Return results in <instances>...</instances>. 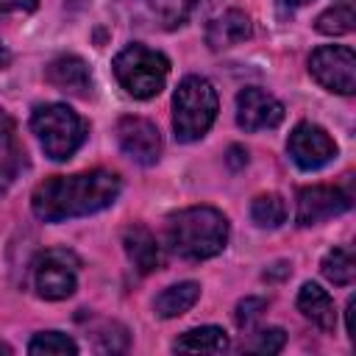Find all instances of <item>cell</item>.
Wrapping results in <instances>:
<instances>
[{"label":"cell","mask_w":356,"mask_h":356,"mask_svg":"<svg viewBox=\"0 0 356 356\" xmlns=\"http://www.w3.org/2000/svg\"><path fill=\"white\" fill-rule=\"evenodd\" d=\"M284 120V106L264 89L248 86L236 95V125L242 131H267Z\"/></svg>","instance_id":"10"},{"label":"cell","mask_w":356,"mask_h":356,"mask_svg":"<svg viewBox=\"0 0 356 356\" xmlns=\"http://www.w3.org/2000/svg\"><path fill=\"white\" fill-rule=\"evenodd\" d=\"M8 61H11V53H8V50H6V44L0 42V70H3Z\"/></svg>","instance_id":"29"},{"label":"cell","mask_w":356,"mask_h":356,"mask_svg":"<svg viewBox=\"0 0 356 356\" xmlns=\"http://www.w3.org/2000/svg\"><path fill=\"white\" fill-rule=\"evenodd\" d=\"M320 270H323V275H325L331 284H337V286L353 284V278H356V261H353L350 248H331V250L323 256Z\"/></svg>","instance_id":"19"},{"label":"cell","mask_w":356,"mask_h":356,"mask_svg":"<svg viewBox=\"0 0 356 356\" xmlns=\"http://www.w3.org/2000/svg\"><path fill=\"white\" fill-rule=\"evenodd\" d=\"M31 131L36 134L44 156L53 161H67L86 139L83 120L67 103H44L31 114Z\"/></svg>","instance_id":"5"},{"label":"cell","mask_w":356,"mask_h":356,"mask_svg":"<svg viewBox=\"0 0 356 356\" xmlns=\"http://www.w3.org/2000/svg\"><path fill=\"white\" fill-rule=\"evenodd\" d=\"M39 6V0H0V14H11V11H33Z\"/></svg>","instance_id":"25"},{"label":"cell","mask_w":356,"mask_h":356,"mask_svg":"<svg viewBox=\"0 0 356 356\" xmlns=\"http://www.w3.org/2000/svg\"><path fill=\"white\" fill-rule=\"evenodd\" d=\"M11 128V122H8V114L0 108V136H6V131Z\"/></svg>","instance_id":"28"},{"label":"cell","mask_w":356,"mask_h":356,"mask_svg":"<svg viewBox=\"0 0 356 356\" xmlns=\"http://www.w3.org/2000/svg\"><path fill=\"white\" fill-rule=\"evenodd\" d=\"M195 3L197 0H147V14L161 28L172 31V28H181L189 19Z\"/></svg>","instance_id":"20"},{"label":"cell","mask_w":356,"mask_h":356,"mask_svg":"<svg viewBox=\"0 0 356 356\" xmlns=\"http://www.w3.org/2000/svg\"><path fill=\"white\" fill-rule=\"evenodd\" d=\"M228 334L217 325H200V328H189L184 331L175 342H172V350H181V353H222L228 350Z\"/></svg>","instance_id":"17"},{"label":"cell","mask_w":356,"mask_h":356,"mask_svg":"<svg viewBox=\"0 0 356 356\" xmlns=\"http://www.w3.org/2000/svg\"><path fill=\"white\" fill-rule=\"evenodd\" d=\"M228 164H231V170L245 167V164H248V150L239 147V145H231V147H228Z\"/></svg>","instance_id":"27"},{"label":"cell","mask_w":356,"mask_h":356,"mask_svg":"<svg viewBox=\"0 0 356 356\" xmlns=\"http://www.w3.org/2000/svg\"><path fill=\"white\" fill-rule=\"evenodd\" d=\"M200 298V284L195 281H181V284H172L167 286L161 295H156L153 300V309L161 320H172V317H181L186 314Z\"/></svg>","instance_id":"16"},{"label":"cell","mask_w":356,"mask_h":356,"mask_svg":"<svg viewBox=\"0 0 356 356\" xmlns=\"http://www.w3.org/2000/svg\"><path fill=\"white\" fill-rule=\"evenodd\" d=\"M264 309H267V300L264 298H245V300H239V306H236V325L239 328H248Z\"/></svg>","instance_id":"24"},{"label":"cell","mask_w":356,"mask_h":356,"mask_svg":"<svg viewBox=\"0 0 356 356\" xmlns=\"http://www.w3.org/2000/svg\"><path fill=\"white\" fill-rule=\"evenodd\" d=\"M114 75L120 86L136 97V100H150L164 89L167 72H170V58L147 44H125L114 56Z\"/></svg>","instance_id":"4"},{"label":"cell","mask_w":356,"mask_h":356,"mask_svg":"<svg viewBox=\"0 0 356 356\" xmlns=\"http://www.w3.org/2000/svg\"><path fill=\"white\" fill-rule=\"evenodd\" d=\"M314 28L325 36H342V33H350L356 28V0H334L331 8H325Z\"/></svg>","instance_id":"18"},{"label":"cell","mask_w":356,"mask_h":356,"mask_svg":"<svg viewBox=\"0 0 356 356\" xmlns=\"http://www.w3.org/2000/svg\"><path fill=\"white\" fill-rule=\"evenodd\" d=\"M122 248L139 273H153L161 267V248L145 225H128L122 231Z\"/></svg>","instance_id":"14"},{"label":"cell","mask_w":356,"mask_h":356,"mask_svg":"<svg viewBox=\"0 0 356 356\" xmlns=\"http://www.w3.org/2000/svg\"><path fill=\"white\" fill-rule=\"evenodd\" d=\"M250 217L259 228H278L284 220H286V203L281 195L275 192H267V195H259L253 197L250 203Z\"/></svg>","instance_id":"21"},{"label":"cell","mask_w":356,"mask_h":356,"mask_svg":"<svg viewBox=\"0 0 356 356\" xmlns=\"http://www.w3.org/2000/svg\"><path fill=\"white\" fill-rule=\"evenodd\" d=\"M250 33H253L250 17L239 8H228L206 25V44L211 50H225V47H234V44L250 39Z\"/></svg>","instance_id":"13"},{"label":"cell","mask_w":356,"mask_h":356,"mask_svg":"<svg viewBox=\"0 0 356 356\" xmlns=\"http://www.w3.org/2000/svg\"><path fill=\"white\" fill-rule=\"evenodd\" d=\"M284 3H289V6H303V3H309V0H284Z\"/></svg>","instance_id":"30"},{"label":"cell","mask_w":356,"mask_h":356,"mask_svg":"<svg viewBox=\"0 0 356 356\" xmlns=\"http://www.w3.org/2000/svg\"><path fill=\"white\" fill-rule=\"evenodd\" d=\"M0 353H11V348H8V345H3V342H0Z\"/></svg>","instance_id":"31"},{"label":"cell","mask_w":356,"mask_h":356,"mask_svg":"<svg viewBox=\"0 0 356 356\" xmlns=\"http://www.w3.org/2000/svg\"><path fill=\"white\" fill-rule=\"evenodd\" d=\"M348 209H350V195L342 192L339 186H306L298 192L295 220H298V225L309 228V225H317V222L337 217Z\"/></svg>","instance_id":"11"},{"label":"cell","mask_w":356,"mask_h":356,"mask_svg":"<svg viewBox=\"0 0 356 356\" xmlns=\"http://www.w3.org/2000/svg\"><path fill=\"white\" fill-rule=\"evenodd\" d=\"M286 342V334L281 328H261L250 337V342L245 345V350L250 353H278Z\"/></svg>","instance_id":"23"},{"label":"cell","mask_w":356,"mask_h":356,"mask_svg":"<svg viewBox=\"0 0 356 356\" xmlns=\"http://www.w3.org/2000/svg\"><path fill=\"white\" fill-rule=\"evenodd\" d=\"M298 309H300V314H303L306 320H312L317 328L334 331V325H337V309H334L331 295H328L320 284L306 281V284L300 286V292H298Z\"/></svg>","instance_id":"15"},{"label":"cell","mask_w":356,"mask_h":356,"mask_svg":"<svg viewBox=\"0 0 356 356\" xmlns=\"http://www.w3.org/2000/svg\"><path fill=\"white\" fill-rule=\"evenodd\" d=\"M312 78L337 95L356 92V56L348 44H323L309 56Z\"/></svg>","instance_id":"7"},{"label":"cell","mask_w":356,"mask_h":356,"mask_svg":"<svg viewBox=\"0 0 356 356\" xmlns=\"http://www.w3.org/2000/svg\"><path fill=\"white\" fill-rule=\"evenodd\" d=\"M44 81L67 95H86L92 89V72L81 56L64 53L44 67Z\"/></svg>","instance_id":"12"},{"label":"cell","mask_w":356,"mask_h":356,"mask_svg":"<svg viewBox=\"0 0 356 356\" xmlns=\"http://www.w3.org/2000/svg\"><path fill=\"white\" fill-rule=\"evenodd\" d=\"M228 242V220L211 206L181 209L167 220V245L175 256L203 261L222 253Z\"/></svg>","instance_id":"2"},{"label":"cell","mask_w":356,"mask_h":356,"mask_svg":"<svg viewBox=\"0 0 356 356\" xmlns=\"http://www.w3.org/2000/svg\"><path fill=\"white\" fill-rule=\"evenodd\" d=\"M14 178H17V167L14 164H0V197L8 192V186L14 184Z\"/></svg>","instance_id":"26"},{"label":"cell","mask_w":356,"mask_h":356,"mask_svg":"<svg viewBox=\"0 0 356 356\" xmlns=\"http://www.w3.org/2000/svg\"><path fill=\"white\" fill-rule=\"evenodd\" d=\"M120 195V175L108 170H89L75 175H53L33 189L31 209L44 222L95 214L111 206Z\"/></svg>","instance_id":"1"},{"label":"cell","mask_w":356,"mask_h":356,"mask_svg":"<svg viewBox=\"0 0 356 356\" xmlns=\"http://www.w3.org/2000/svg\"><path fill=\"white\" fill-rule=\"evenodd\" d=\"M217 120V92L200 75H186L172 95V131L178 142L200 139Z\"/></svg>","instance_id":"3"},{"label":"cell","mask_w":356,"mask_h":356,"mask_svg":"<svg viewBox=\"0 0 356 356\" xmlns=\"http://www.w3.org/2000/svg\"><path fill=\"white\" fill-rule=\"evenodd\" d=\"M286 153L300 170H320L337 156V142L314 122H298L286 139Z\"/></svg>","instance_id":"8"},{"label":"cell","mask_w":356,"mask_h":356,"mask_svg":"<svg viewBox=\"0 0 356 356\" xmlns=\"http://www.w3.org/2000/svg\"><path fill=\"white\" fill-rule=\"evenodd\" d=\"M117 142L122 153L142 167L156 164L161 156V134L145 117H122L117 122Z\"/></svg>","instance_id":"9"},{"label":"cell","mask_w":356,"mask_h":356,"mask_svg":"<svg viewBox=\"0 0 356 356\" xmlns=\"http://www.w3.org/2000/svg\"><path fill=\"white\" fill-rule=\"evenodd\" d=\"M33 286L44 300H67L78 286V259L64 248L44 250L33 261Z\"/></svg>","instance_id":"6"},{"label":"cell","mask_w":356,"mask_h":356,"mask_svg":"<svg viewBox=\"0 0 356 356\" xmlns=\"http://www.w3.org/2000/svg\"><path fill=\"white\" fill-rule=\"evenodd\" d=\"M28 353H33V356H50V353H58V356L70 353V356H75L78 345H75L72 337H67L61 331H42V334H36L28 342Z\"/></svg>","instance_id":"22"}]
</instances>
